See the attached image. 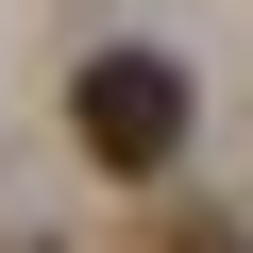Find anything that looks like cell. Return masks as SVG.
I'll list each match as a JSON object with an SVG mask.
<instances>
[{
	"mask_svg": "<svg viewBox=\"0 0 253 253\" xmlns=\"http://www.w3.org/2000/svg\"><path fill=\"white\" fill-rule=\"evenodd\" d=\"M68 135H84L118 186H152V169L186 152V68H169V51H84V68H68Z\"/></svg>",
	"mask_w": 253,
	"mask_h": 253,
	"instance_id": "6da1fadb",
	"label": "cell"
},
{
	"mask_svg": "<svg viewBox=\"0 0 253 253\" xmlns=\"http://www.w3.org/2000/svg\"><path fill=\"white\" fill-rule=\"evenodd\" d=\"M135 253H236V219H152Z\"/></svg>",
	"mask_w": 253,
	"mask_h": 253,
	"instance_id": "7a4b0ae2",
	"label": "cell"
},
{
	"mask_svg": "<svg viewBox=\"0 0 253 253\" xmlns=\"http://www.w3.org/2000/svg\"><path fill=\"white\" fill-rule=\"evenodd\" d=\"M17 253H34V236H17Z\"/></svg>",
	"mask_w": 253,
	"mask_h": 253,
	"instance_id": "3957f363",
	"label": "cell"
}]
</instances>
